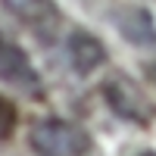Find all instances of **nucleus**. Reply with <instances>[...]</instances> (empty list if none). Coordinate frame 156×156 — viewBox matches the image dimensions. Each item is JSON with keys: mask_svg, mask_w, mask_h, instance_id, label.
Masks as SVG:
<instances>
[{"mask_svg": "<svg viewBox=\"0 0 156 156\" xmlns=\"http://www.w3.org/2000/svg\"><path fill=\"white\" fill-rule=\"evenodd\" d=\"M28 144L34 156H84L90 150V137L81 125L66 119H41L31 125Z\"/></svg>", "mask_w": 156, "mask_h": 156, "instance_id": "f257e3e1", "label": "nucleus"}, {"mask_svg": "<svg viewBox=\"0 0 156 156\" xmlns=\"http://www.w3.org/2000/svg\"><path fill=\"white\" fill-rule=\"evenodd\" d=\"M0 81H6L12 87H22V90L37 87V72L28 62V56L6 41H0Z\"/></svg>", "mask_w": 156, "mask_h": 156, "instance_id": "f03ea898", "label": "nucleus"}, {"mask_svg": "<svg viewBox=\"0 0 156 156\" xmlns=\"http://www.w3.org/2000/svg\"><path fill=\"white\" fill-rule=\"evenodd\" d=\"M66 53H69V62H72V69L78 75H87V72H94L97 66L106 62V50H103V44L97 41L94 34H87V31H72L69 34Z\"/></svg>", "mask_w": 156, "mask_h": 156, "instance_id": "7ed1b4c3", "label": "nucleus"}, {"mask_svg": "<svg viewBox=\"0 0 156 156\" xmlns=\"http://www.w3.org/2000/svg\"><path fill=\"white\" fill-rule=\"evenodd\" d=\"M12 16H19L25 25H31L37 31H53V25L59 22V12L50 0H0Z\"/></svg>", "mask_w": 156, "mask_h": 156, "instance_id": "20e7f679", "label": "nucleus"}, {"mask_svg": "<svg viewBox=\"0 0 156 156\" xmlns=\"http://www.w3.org/2000/svg\"><path fill=\"white\" fill-rule=\"evenodd\" d=\"M103 90H106L109 106L119 112V115H125V119H134V122H140V119L147 115V109H144V97L137 94V87L128 81V78H109Z\"/></svg>", "mask_w": 156, "mask_h": 156, "instance_id": "39448f33", "label": "nucleus"}, {"mask_svg": "<svg viewBox=\"0 0 156 156\" xmlns=\"http://www.w3.org/2000/svg\"><path fill=\"white\" fill-rule=\"evenodd\" d=\"M115 25H119V31H122L131 44H137V47L156 44L153 19H150V12L140 9V6H122L119 12H115Z\"/></svg>", "mask_w": 156, "mask_h": 156, "instance_id": "423d86ee", "label": "nucleus"}, {"mask_svg": "<svg viewBox=\"0 0 156 156\" xmlns=\"http://www.w3.org/2000/svg\"><path fill=\"white\" fill-rule=\"evenodd\" d=\"M147 156H153V153H147Z\"/></svg>", "mask_w": 156, "mask_h": 156, "instance_id": "0eeeda50", "label": "nucleus"}]
</instances>
